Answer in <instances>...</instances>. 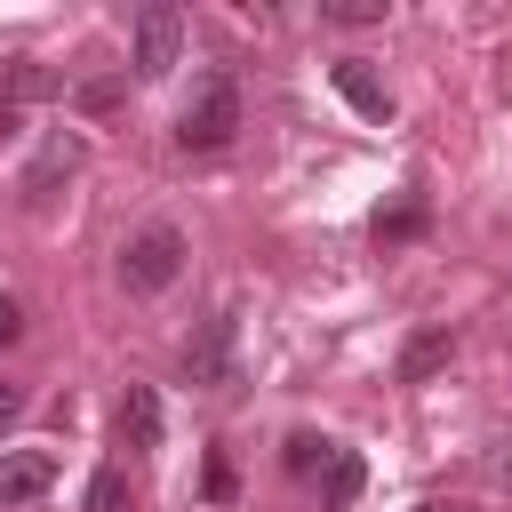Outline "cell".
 <instances>
[{
	"mask_svg": "<svg viewBox=\"0 0 512 512\" xmlns=\"http://www.w3.org/2000/svg\"><path fill=\"white\" fill-rule=\"evenodd\" d=\"M232 128H240V88H232V72H208L176 112V144L184 152H224Z\"/></svg>",
	"mask_w": 512,
	"mask_h": 512,
	"instance_id": "cell-1",
	"label": "cell"
},
{
	"mask_svg": "<svg viewBox=\"0 0 512 512\" xmlns=\"http://www.w3.org/2000/svg\"><path fill=\"white\" fill-rule=\"evenodd\" d=\"M184 232L176 224H144L128 248H120V288L128 296H160V288H176V272H184Z\"/></svg>",
	"mask_w": 512,
	"mask_h": 512,
	"instance_id": "cell-2",
	"label": "cell"
},
{
	"mask_svg": "<svg viewBox=\"0 0 512 512\" xmlns=\"http://www.w3.org/2000/svg\"><path fill=\"white\" fill-rule=\"evenodd\" d=\"M232 352H240V312L224 304V312H208V320L192 328V344H184V376H192L200 392H224V384H232Z\"/></svg>",
	"mask_w": 512,
	"mask_h": 512,
	"instance_id": "cell-3",
	"label": "cell"
},
{
	"mask_svg": "<svg viewBox=\"0 0 512 512\" xmlns=\"http://www.w3.org/2000/svg\"><path fill=\"white\" fill-rule=\"evenodd\" d=\"M176 56H184V16H176L168 0H144V8H136V72L160 80Z\"/></svg>",
	"mask_w": 512,
	"mask_h": 512,
	"instance_id": "cell-4",
	"label": "cell"
},
{
	"mask_svg": "<svg viewBox=\"0 0 512 512\" xmlns=\"http://www.w3.org/2000/svg\"><path fill=\"white\" fill-rule=\"evenodd\" d=\"M80 160H88V144H80L72 128H56V136H48L40 152H32V168H24V200L40 208V200H48V192H56L64 176H80Z\"/></svg>",
	"mask_w": 512,
	"mask_h": 512,
	"instance_id": "cell-5",
	"label": "cell"
},
{
	"mask_svg": "<svg viewBox=\"0 0 512 512\" xmlns=\"http://www.w3.org/2000/svg\"><path fill=\"white\" fill-rule=\"evenodd\" d=\"M56 488V448H0V504H32Z\"/></svg>",
	"mask_w": 512,
	"mask_h": 512,
	"instance_id": "cell-6",
	"label": "cell"
},
{
	"mask_svg": "<svg viewBox=\"0 0 512 512\" xmlns=\"http://www.w3.org/2000/svg\"><path fill=\"white\" fill-rule=\"evenodd\" d=\"M328 80H336V96H344V104H352L360 120H376V128L392 120V88H384V80H376V72H368L360 56H344V64L328 72Z\"/></svg>",
	"mask_w": 512,
	"mask_h": 512,
	"instance_id": "cell-7",
	"label": "cell"
},
{
	"mask_svg": "<svg viewBox=\"0 0 512 512\" xmlns=\"http://www.w3.org/2000/svg\"><path fill=\"white\" fill-rule=\"evenodd\" d=\"M456 360V328H416L408 344H400V384H424V376H440Z\"/></svg>",
	"mask_w": 512,
	"mask_h": 512,
	"instance_id": "cell-8",
	"label": "cell"
},
{
	"mask_svg": "<svg viewBox=\"0 0 512 512\" xmlns=\"http://www.w3.org/2000/svg\"><path fill=\"white\" fill-rule=\"evenodd\" d=\"M120 440H128L136 456L160 448V392H152V384H128V392H120Z\"/></svg>",
	"mask_w": 512,
	"mask_h": 512,
	"instance_id": "cell-9",
	"label": "cell"
},
{
	"mask_svg": "<svg viewBox=\"0 0 512 512\" xmlns=\"http://www.w3.org/2000/svg\"><path fill=\"white\" fill-rule=\"evenodd\" d=\"M64 80L48 72V64H32V56H0V112H16V104H40V96H56Z\"/></svg>",
	"mask_w": 512,
	"mask_h": 512,
	"instance_id": "cell-10",
	"label": "cell"
},
{
	"mask_svg": "<svg viewBox=\"0 0 512 512\" xmlns=\"http://www.w3.org/2000/svg\"><path fill=\"white\" fill-rule=\"evenodd\" d=\"M360 488H368V464H360L352 448H336V456H328V472H320V504H328V512H352V504H360Z\"/></svg>",
	"mask_w": 512,
	"mask_h": 512,
	"instance_id": "cell-11",
	"label": "cell"
},
{
	"mask_svg": "<svg viewBox=\"0 0 512 512\" xmlns=\"http://www.w3.org/2000/svg\"><path fill=\"white\" fill-rule=\"evenodd\" d=\"M88 512H136V488H128L120 464H104V472L88 480Z\"/></svg>",
	"mask_w": 512,
	"mask_h": 512,
	"instance_id": "cell-12",
	"label": "cell"
},
{
	"mask_svg": "<svg viewBox=\"0 0 512 512\" xmlns=\"http://www.w3.org/2000/svg\"><path fill=\"white\" fill-rule=\"evenodd\" d=\"M328 456H336V440H320V432H288V472H328Z\"/></svg>",
	"mask_w": 512,
	"mask_h": 512,
	"instance_id": "cell-13",
	"label": "cell"
},
{
	"mask_svg": "<svg viewBox=\"0 0 512 512\" xmlns=\"http://www.w3.org/2000/svg\"><path fill=\"white\" fill-rule=\"evenodd\" d=\"M120 96H128V80H80V88H72V104H80V112H112Z\"/></svg>",
	"mask_w": 512,
	"mask_h": 512,
	"instance_id": "cell-14",
	"label": "cell"
},
{
	"mask_svg": "<svg viewBox=\"0 0 512 512\" xmlns=\"http://www.w3.org/2000/svg\"><path fill=\"white\" fill-rule=\"evenodd\" d=\"M416 232H424V208L416 200H400L392 216H376V240H416Z\"/></svg>",
	"mask_w": 512,
	"mask_h": 512,
	"instance_id": "cell-15",
	"label": "cell"
},
{
	"mask_svg": "<svg viewBox=\"0 0 512 512\" xmlns=\"http://www.w3.org/2000/svg\"><path fill=\"white\" fill-rule=\"evenodd\" d=\"M320 16H328V24H376V16H384V0H328Z\"/></svg>",
	"mask_w": 512,
	"mask_h": 512,
	"instance_id": "cell-16",
	"label": "cell"
},
{
	"mask_svg": "<svg viewBox=\"0 0 512 512\" xmlns=\"http://www.w3.org/2000/svg\"><path fill=\"white\" fill-rule=\"evenodd\" d=\"M208 496H216V504L232 496V464H224V456H208Z\"/></svg>",
	"mask_w": 512,
	"mask_h": 512,
	"instance_id": "cell-17",
	"label": "cell"
},
{
	"mask_svg": "<svg viewBox=\"0 0 512 512\" xmlns=\"http://www.w3.org/2000/svg\"><path fill=\"white\" fill-rule=\"evenodd\" d=\"M16 328H24V312H16L8 296H0V344H16Z\"/></svg>",
	"mask_w": 512,
	"mask_h": 512,
	"instance_id": "cell-18",
	"label": "cell"
},
{
	"mask_svg": "<svg viewBox=\"0 0 512 512\" xmlns=\"http://www.w3.org/2000/svg\"><path fill=\"white\" fill-rule=\"evenodd\" d=\"M8 416H16V384H0V424H8Z\"/></svg>",
	"mask_w": 512,
	"mask_h": 512,
	"instance_id": "cell-19",
	"label": "cell"
},
{
	"mask_svg": "<svg viewBox=\"0 0 512 512\" xmlns=\"http://www.w3.org/2000/svg\"><path fill=\"white\" fill-rule=\"evenodd\" d=\"M408 512H456V504H440V496H424V504H408Z\"/></svg>",
	"mask_w": 512,
	"mask_h": 512,
	"instance_id": "cell-20",
	"label": "cell"
}]
</instances>
